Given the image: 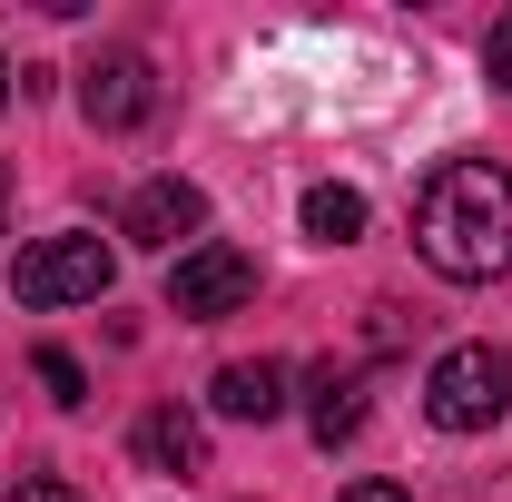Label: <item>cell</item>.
<instances>
[{
    "mask_svg": "<svg viewBox=\"0 0 512 502\" xmlns=\"http://www.w3.org/2000/svg\"><path fill=\"white\" fill-rule=\"evenodd\" d=\"M414 247H424V266L453 276V286L512 276V168H493V158L434 168L424 197H414Z\"/></svg>",
    "mask_w": 512,
    "mask_h": 502,
    "instance_id": "1",
    "label": "cell"
},
{
    "mask_svg": "<svg viewBox=\"0 0 512 502\" xmlns=\"http://www.w3.org/2000/svg\"><path fill=\"white\" fill-rule=\"evenodd\" d=\"M503 404H512V355H503V345H453V355H434L424 414H434L444 434H493Z\"/></svg>",
    "mask_w": 512,
    "mask_h": 502,
    "instance_id": "2",
    "label": "cell"
},
{
    "mask_svg": "<svg viewBox=\"0 0 512 502\" xmlns=\"http://www.w3.org/2000/svg\"><path fill=\"white\" fill-rule=\"evenodd\" d=\"M109 276H119V256L99 247V237H89V227H69V237H40V247L20 256V276H10V286H20V306H99V296H109Z\"/></svg>",
    "mask_w": 512,
    "mask_h": 502,
    "instance_id": "3",
    "label": "cell"
},
{
    "mask_svg": "<svg viewBox=\"0 0 512 502\" xmlns=\"http://www.w3.org/2000/svg\"><path fill=\"white\" fill-rule=\"evenodd\" d=\"M247 296H256V256L247 247H217L207 237V247H188L168 266V315L178 325H217V315H237Z\"/></svg>",
    "mask_w": 512,
    "mask_h": 502,
    "instance_id": "4",
    "label": "cell"
},
{
    "mask_svg": "<svg viewBox=\"0 0 512 502\" xmlns=\"http://www.w3.org/2000/svg\"><path fill=\"white\" fill-rule=\"evenodd\" d=\"M207 227V197L188 188V178H138L119 207V237L128 247H158V256H178V237H197Z\"/></svg>",
    "mask_w": 512,
    "mask_h": 502,
    "instance_id": "5",
    "label": "cell"
},
{
    "mask_svg": "<svg viewBox=\"0 0 512 502\" xmlns=\"http://www.w3.org/2000/svg\"><path fill=\"white\" fill-rule=\"evenodd\" d=\"M79 109H89V128H138L148 109H158L148 60H138V50H99V60L79 69Z\"/></svg>",
    "mask_w": 512,
    "mask_h": 502,
    "instance_id": "6",
    "label": "cell"
},
{
    "mask_svg": "<svg viewBox=\"0 0 512 502\" xmlns=\"http://www.w3.org/2000/svg\"><path fill=\"white\" fill-rule=\"evenodd\" d=\"M128 443H138V463H148V473H178V483L207 473V424H197L188 404H148Z\"/></svg>",
    "mask_w": 512,
    "mask_h": 502,
    "instance_id": "7",
    "label": "cell"
},
{
    "mask_svg": "<svg viewBox=\"0 0 512 502\" xmlns=\"http://www.w3.org/2000/svg\"><path fill=\"white\" fill-rule=\"evenodd\" d=\"M306 434H316L325 453L365 434V375H355V365H316V375H306Z\"/></svg>",
    "mask_w": 512,
    "mask_h": 502,
    "instance_id": "8",
    "label": "cell"
},
{
    "mask_svg": "<svg viewBox=\"0 0 512 502\" xmlns=\"http://www.w3.org/2000/svg\"><path fill=\"white\" fill-rule=\"evenodd\" d=\"M207 404H217L227 424H276V414H286V365H276V355H256V365H217Z\"/></svg>",
    "mask_w": 512,
    "mask_h": 502,
    "instance_id": "9",
    "label": "cell"
},
{
    "mask_svg": "<svg viewBox=\"0 0 512 502\" xmlns=\"http://www.w3.org/2000/svg\"><path fill=\"white\" fill-rule=\"evenodd\" d=\"M306 237L316 247H355L365 237V197L355 188H306Z\"/></svg>",
    "mask_w": 512,
    "mask_h": 502,
    "instance_id": "10",
    "label": "cell"
},
{
    "mask_svg": "<svg viewBox=\"0 0 512 502\" xmlns=\"http://www.w3.org/2000/svg\"><path fill=\"white\" fill-rule=\"evenodd\" d=\"M40 384L60 404H89V375H79V355H60V345H40Z\"/></svg>",
    "mask_w": 512,
    "mask_h": 502,
    "instance_id": "11",
    "label": "cell"
},
{
    "mask_svg": "<svg viewBox=\"0 0 512 502\" xmlns=\"http://www.w3.org/2000/svg\"><path fill=\"white\" fill-rule=\"evenodd\" d=\"M483 69H493V89H512V10L493 20V40H483Z\"/></svg>",
    "mask_w": 512,
    "mask_h": 502,
    "instance_id": "12",
    "label": "cell"
},
{
    "mask_svg": "<svg viewBox=\"0 0 512 502\" xmlns=\"http://www.w3.org/2000/svg\"><path fill=\"white\" fill-rule=\"evenodd\" d=\"M335 502H414V493H404V483H384V473H365V483H345Z\"/></svg>",
    "mask_w": 512,
    "mask_h": 502,
    "instance_id": "13",
    "label": "cell"
},
{
    "mask_svg": "<svg viewBox=\"0 0 512 502\" xmlns=\"http://www.w3.org/2000/svg\"><path fill=\"white\" fill-rule=\"evenodd\" d=\"M10 502H89V493H69V483H50V473H30V483H20Z\"/></svg>",
    "mask_w": 512,
    "mask_h": 502,
    "instance_id": "14",
    "label": "cell"
},
{
    "mask_svg": "<svg viewBox=\"0 0 512 502\" xmlns=\"http://www.w3.org/2000/svg\"><path fill=\"white\" fill-rule=\"evenodd\" d=\"M0 237H10V178H0Z\"/></svg>",
    "mask_w": 512,
    "mask_h": 502,
    "instance_id": "15",
    "label": "cell"
},
{
    "mask_svg": "<svg viewBox=\"0 0 512 502\" xmlns=\"http://www.w3.org/2000/svg\"><path fill=\"white\" fill-rule=\"evenodd\" d=\"M0 109H10V60H0Z\"/></svg>",
    "mask_w": 512,
    "mask_h": 502,
    "instance_id": "16",
    "label": "cell"
}]
</instances>
